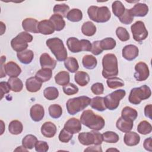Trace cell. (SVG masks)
I'll list each match as a JSON object with an SVG mask.
<instances>
[{"label": "cell", "instance_id": "1", "mask_svg": "<svg viewBox=\"0 0 152 152\" xmlns=\"http://www.w3.org/2000/svg\"><path fill=\"white\" fill-rule=\"evenodd\" d=\"M80 121L86 126L95 131L102 129L105 125L104 119L101 116L96 115L91 110H84L80 116Z\"/></svg>", "mask_w": 152, "mask_h": 152}, {"label": "cell", "instance_id": "2", "mask_svg": "<svg viewBox=\"0 0 152 152\" xmlns=\"http://www.w3.org/2000/svg\"><path fill=\"white\" fill-rule=\"evenodd\" d=\"M102 74L104 78L116 77L118 74V60L115 55L106 54L102 59Z\"/></svg>", "mask_w": 152, "mask_h": 152}, {"label": "cell", "instance_id": "3", "mask_svg": "<svg viewBox=\"0 0 152 152\" xmlns=\"http://www.w3.org/2000/svg\"><path fill=\"white\" fill-rule=\"evenodd\" d=\"M91 100L90 97L85 96L68 99L66 103L68 113L71 115L77 114L86 108L90 104Z\"/></svg>", "mask_w": 152, "mask_h": 152}, {"label": "cell", "instance_id": "4", "mask_svg": "<svg viewBox=\"0 0 152 152\" xmlns=\"http://www.w3.org/2000/svg\"><path fill=\"white\" fill-rule=\"evenodd\" d=\"M46 44L58 61H64L67 58V51L64 43L58 37H53L46 40Z\"/></svg>", "mask_w": 152, "mask_h": 152}, {"label": "cell", "instance_id": "5", "mask_svg": "<svg viewBox=\"0 0 152 152\" xmlns=\"http://www.w3.org/2000/svg\"><path fill=\"white\" fill-rule=\"evenodd\" d=\"M87 14L89 18L96 23L107 22L111 17L110 10L106 6H90L87 10Z\"/></svg>", "mask_w": 152, "mask_h": 152}, {"label": "cell", "instance_id": "6", "mask_svg": "<svg viewBox=\"0 0 152 152\" xmlns=\"http://www.w3.org/2000/svg\"><path fill=\"white\" fill-rule=\"evenodd\" d=\"M151 94L150 88L147 85L131 89L128 100L133 104H139L142 100L148 99Z\"/></svg>", "mask_w": 152, "mask_h": 152}, {"label": "cell", "instance_id": "7", "mask_svg": "<svg viewBox=\"0 0 152 152\" xmlns=\"http://www.w3.org/2000/svg\"><path fill=\"white\" fill-rule=\"evenodd\" d=\"M33 36L27 31L20 33L11 41V46L12 49L17 52H20L26 50L28 43L33 40Z\"/></svg>", "mask_w": 152, "mask_h": 152}, {"label": "cell", "instance_id": "8", "mask_svg": "<svg viewBox=\"0 0 152 152\" xmlns=\"http://www.w3.org/2000/svg\"><path fill=\"white\" fill-rule=\"evenodd\" d=\"M68 49L72 53H78L81 51H91V43L86 39L78 40L76 37H71L66 40Z\"/></svg>", "mask_w": 152, "mask_h": 152}, {"label": "cell", "instance_id": "9", "mask_svg": "<svg viewBox=\"0 0 152 152\" xmlns=\"http://www.w3.org/2000/svg\"><path fill=\"white\" fill-rule=\"evenodd\" d=\"M78 138L80 142L84 145H101L103 141L102 134L95 130L90 132H81L78 134Z\"/></svg>", "mask_w": 152, "mask_h": 152}, {"label": "cell", "instance_id": "10", "mask_svg": "<svg viewBox=\"0 0 152 152\" xmlns=\"http://www.w3.org/2000/svg\"><path fill=\"white\" fill-rule=\"evenodd\" d=\"M126 95L124 90L119 89L113 91L104 97L106 107L109 110H115L119 105V102Z\"/></svg>", "mask_w": 152, "mask_h": 152}, {"label": "cell", "instance_id": "11", "mask_svg": "<svg viewBox=\"0 0 152 152\" xmlns=\"http://www.w3.org/2000/svg\"><path fill=\"white\" fill-rule=\"evenodd\" d=\"M131 30L134 39L138 42L141 43L148 36V31L142 21H137L132 24L131 27Z\"/></svg>", "mask_w": 152, "mask_h": 152}, {"label": "cell", "instance_id": "12", "mask_svg": "<svg viewBox=\"0 0 152 152\" xmlns=\"http://www.w3.org/2000/svg\"><path fill=\"white\" fill-rule=\"evenodd\" d=\"M135 72L134 77L138 81H143L147 80L150 75L148 65L144 62H139L135 66Z\"/></svg>", "mask_w": 152, "mask_h": 152}, {"label": "cell", "instance_id": "13", "mask_svg": "<svg viewBox=\"0 0 152 152\" xmlns=\"http://www.w3.org/2000/svg\"><path fill=\"white\" fill-rule=\"evenodd\" d=\"M122 56L127 61L135 59L139 54L138 48L134 45H128L124 47L122 50Z\"/></svg>", "mask_w": 152, "mask_h": 152}, {"label": "cell", "instance_id": "14", "mask_svg": "<svg viewBox=\"0 0 152 152\" xmlns=\"http://www.w3.org/2000/svg\"><path fill=\"white\" fill-rule=\"evenodd\" d=\"M30 115L34 122L40 121L44 117L45 109L40 104H36L31 106L30 110Z\"/></svg>", "mask_w": 152, "mask_h": 152}, {"label": "cell", "instance_id": "15", "mask_svg": "<svg viewBox=\"0 0 152 152\" xmlns=\"http://www.w3.org/2000/svg\"><path fill=\"white\" fill-rule=\"evenodd\" d=\"M64 128L72 134H77L81 130V123L78 119L72 118L66 122Z\"/></svg>", "mask_w": 152, "mask_h": 152}, {"label": "cell", "instance_id": "16", "mask_svg": "<svg viewBox=\"0 0 152 152\" xmlns=\"http://www.w3.org/2000/svg\"><path fill=\"white\" fill-rule=\"evenodd\" d=\"M37 28L39 33L44 35L52 34L55 30L52 23L49 20H43L39 22Z\"/></svg>", "mask_w": 152, "mask_h": 152}, {"label": "cell", "instance_id": "17", "mask_svg": "<svg viewBox=\"0 0 152 152\" xmlns=\"http://www.w3.org/2000/svg\"><path fill=\"white\" fill-rule=\"evenodd\" d=\"M38 24L39 22L35 18H26L22 21V27L23 29L27 32L38 33Z\"/></svg>", "mask_w": 152, "mask_h": 152}, {"label": "cell", "instance_id": "18", "mask_svg": "<svg viewBox=\"0 0 152 152\" xmlns=\"http://www.w3.org/2000/svg\"><path fill=\"white\" fill-rule=\"evenodd\" d=\"M129 12L133 17H144L148 12L147 5L143 3H137L132 8L129 9Z\"/></svg>", "mask_w": 152, "mask_h": 152}, {"label": "cell", "instance_id": "19", "mask_svg": "<svg viewBox=\"0 0 152 152\" xmlns=\"http://www.w3.org/2000/svg\"><path fill=\"white\" fill-rule=\"evenodd\" d=\"M57 131L56 125L52 122H46L41 126L42 134L47 138H52Z\"/></svg>", "mask_w": 152, "mask_h": 152}, {"label": "cell", "instance_id": "20", "mask_svg": "<svg viewBox=\"0 0 152 152\" xmlns=\"http://www.w3.org/2000/svg\"><path fill=\"white\" fill-rule=\"evenodd\" d=\"M40 64L42 68L53 69L56 65V61L51 58L47 53H43L40 57Z\"/></svg>", "mask_w": 152, "mask_h": 152}, {"label": "cell", "instance_id": "21", "mask_svg": "<svg viewBox=\"0 0 152 152\" xmlns=\"http://www.w3.org/2000/svg\"><path fill=\"white\" fill-rule=\"evenodd\" d=\"M5 72L10 77H17L21 72V68L14 62L10 61L5 65Z\"/></svg>", "mask_w": 152, "mask_h": 152}, {"label": "cell", "instance_id": "22", "mask_svg": "<svg viewBox=\"0 0 152 152\" xmlns=\"http://www.w3.org/2000/svg\"><path fill=\"white\" fill-rule=\"evenodd\" d=\"M42 82L38 80L36 77H31L27 79L26 87L29 92L35 93L38 91L42 87Z\"/></svg>", "mask_w": 152, "mask_h": 152}, {"label": "cell", "instance_id": "23", "mask_svg": "<svg viewBox=\"0 0 152 152\" xmlns=\"http://www.w3.org/2000/svg\"><path fill=\"white\" fill-rule=\"evenodd\" d=\"M140 141V135L135 132H127L124 137V142L128 146H135Z\"/></svg>", "mask_w": 152, "mask_h": 152}, {"label": "cell", "instance_id": "24", "mask_svg": "<svg viewBox=\"0 0 152 152\" xmlns=\"http://www.w3.org/2000/svg\"><path fill=\"white\" fill-rule=\"evenodd\" d=\"M116 128L123 132L130 131L134 126V122L128 121L122 117H119L116 123Z\"/></svg>", "mask_w": 152, "mask_h": 152}, {"label": "cell", "instance_id": "25", "mask_svg": "<svg viewBox=\"0 0 152 152\" xmlns=\"http://www.w3.org/2000/svg\"><path fill=\"white\" fill-rule=\"evenodd\" d=\"M17 56L21 63L28 64L33 59L34 53L31 50H25L20 52H17Z\"/></svg>", "mask_w": 152, "mask_h": 152}, {"label": "cell", "instance_id": "26", "mask_svg": "<svg viewBox=\"0 0 152 152\" xmlns=\"http://www.w3.org/2000/svg\"><path fill=\"white\" fill-rule=\"evenodd\" d=\"M75 81L81 87L86 86L90 81L89 75L84 71H80L76 72L74 75Z\"/></svg>", "mask_w": 152, "mask_h": 152}, {"label": "cell", "instance_id": "27", "mask_svg": "<svg viewBox=\"0 0 152 152\" xmlns=\"http://www.w3.org/2000/svg\"><path fill=\"white\" fill-rule=\"evenodd\" d=\"M137 111L129 106H125L121 112V117L128 121L134 122L137 118Z\"/></svg>", "mask_w": 152, "mask_h": 152}, {"label": "cell", "instance_id": "28", "mask_svg": "<svg viewBox=\"0 0 152 152\" xmlns=\"http://www.w3.org/2000/svg\"><path fill=\"white\" fill-rule=\"evenodd\" d=\"M49 20L52 23L56 31H59L64 28L65 22L62 16L58 14H53L50 17Z\"/></svg>", "mask_w": 152, "mask_h": 152}, {"label": "cell", "instance_id": "29", "mask_svg": "<svg viewBox=\"0 0 152 152\" xmlns=\"http://www.w3.org/2000/svg\"><path fill=\"white\" fill-rule=\"evenodd\" d=\"M90 104L93 109L100 112H103L106 109L104 102V97H103L96 96L93 97L91 100Z\"/></svg>", "mask_w": 152, "mask_h": 152}, {"label": "cell", "instance_id": "30", "mask_svg": "<svg viewBox=\"0 0 152 152\" xmlns=\"http://www.w3.org/2000/svg\"><path fill=\"white\" fill-rule=\"evenodd\" d=\"M83 66L88 69H93L97 66V59L93 55H86L84 56L82 59Z\"/></svg>", "mask_w": 152, "mask_h": 152}, {"label": "cell", "instance_id": "31", "mask_svg": "<svg viewBox=\"0 0 152 152\" xmlns=\"http://www.w3.org/2000/svg\"><path fill=\"white\" fill-rule=\"evenodd\" d=\"M64 65L66 69L71 73L76 72L79 68L78 61L74 57L67 58L64 61Z\"/></svg>", "mask_w": 152, "mask_h": 152}, {"label": "cell", "instance_id": "32", "mask_svg": "<svg viewBox=\"0 0 152 152\" xmlns=\"http://www.w3.org/2000/svg\"><path fill=\"white\" fill-rule=\"evenodd\" d=\"M52 70L48 68H42L39 69L35 75V77L42 83L49 81L52 78Z\"/></svg>", "mask_w": 152, "mask_h": 152}, {"label": "cell", "instance_id": "33", "mask_svg": "<svg viewBox=\"0 0 152 152\" xmlns=\"http://www.w3.org/2000/svg\"><path fill=\"white\" fill-rule=\"evenodd\" d=\"M69 74L68 72L65 71H62L59 72L55 76V83L60 86H65L69 83Z\"/></svg>", "mask_w": 152, "mask_h": 152}, {"label": "cell", "instance_id": "34", "mask_svg": "<svg viewBox=\"0 0 152 152\" xmlns=\"http://www.w3.org/2000/svg\"><path fill=\"white\" fill-rule=\"evenodd\" d=\"M8 83L10 87L11 90L14 92H20L23 89V82L17 77H10L8 80Z\"/></svg>", "mask_w": 152, "mask_h": 152}, {"label": "cell", "instance_id": "35", "mask_svg": "<svg viewBox=\"0 0 152 152\" xmlns=\"http://www.w3.org/2000/svg\"><path fill=\"white\" fill-rule=\"evenodd\" d=\"M83 34L86 36H92L96 32V27L91 21H86L83 23L81 27Z\"/></svg>", "mask_w": 152, "mask_h": 152}, {"label": "cell", "instance_id": "36", "mask_svg": "<svg viewBox=\"0 0 152 152\" xmlns=\"http://www.w3.org/2000/svg\"><path fill=\"white\" fill-rule=\"evenodd\" d=\"M23 129L22 123L18 120L12 121L8 125V130L11 134L18 135L21 134Z\"/></svg>", "mask_w": 152, "mask_h": 152}, {"label": "cell", "instance_id": "37", "mask_svg": "<svg viewBox=\"0 0 152 152\" xmlns=\"http://www.w3.org/2000/svg\"><path fill=\"white\" fill-rule=\"evenodd\" d=\"M66 17L71 22H78L83 18V13L80 10L73 8L69 11Z\"/></svg>", "mask_w": 152, "mask_h": 152}, {"label": "cell", "instance_id": "38", "mask_svg": "<svg viewBox=\"0 0 152 152\" xmlns=\"http://www.w3.org/2000/svg\"><path fill=\"white\" fill-rule=\"evenodd\" d=\"M37 138L32 134L26 135L22 140V145L27 149H32L35 147Z\"/></svg>", "mask_w": 152, "mask_h": 152}, {"label": "cell", "instance_id": "39", "mask_svg": "<svg viewBox=\"0 0 152 152\" xmlns=\"http://www.w3.org/2000/svg\"><path fill=\"white\" fill-rule=\"evenodd\" d=\"M43 95L46 99L49 100H53L58 98L59 91L55 87H48L44 90Z\"/></svg>", "mask_w": 152, "mask_h": 152}, {"label": "cell", "instance_id": "40", "mask_svg": "<svg viewBox=\"0 0 152 152\" xmlns=\"http://www.w3.org/2000/svg\"><path fill=\"white\" fill-rule=\"evenodd\" d=\"M112 12L116 17H120L125 11L126 8H125L123 4L120 1H115L112 3Z\"/></svg>", "mask_w": 152, "mask_h": 152}, {"label": "cell", "instance_id": "41", "mask_svg": "<svg viewBox=\"0 0 152 152\" xmlns=\"http://www.w3.org/2000/svg\"><path fill=\"white\" fill-rule=\"evenodd\" d=\"M69 10V7L65 4H56L53 7V12L62 16L63 18L66 17Z\"/></svg>", "mask_w": 152, "mask_h": 152}, {"label": "cell", "instance_id": "42", "mask_svg": "<svg viewBox=\"0 0 152 152\" xmlns=\"http://www.w3.org/2000/svg\"><path fill=\"white\" fill-rule=\"evenodd\" d=\"M48 110L50 117L54 119L60 118L62 114V109L61 106L58 104H51L49 107Z\"/></svg>", "mask_w": 152, "mask_h": 152}, {"label": "cell", "instance_id": "43", "mask_svg": "<svg viewBox=\"0 0 152 152\" xmlns=\"http://www.w3.org/2000/svg\"><path fill=\"white\" fill-rule=\"evenodd\" d=\"M152 131L151 125L147 121H142L139 123L137 126V131L142 135L150 134Z\"/></svg>", "mask_w": 152, "mask_h": 152}, {"label": "cell", "instance_id": "44", "mask_svg": "<svg viewBox=\"0 0 152 152\" xmlns=\"http://www.w3.org/2000/svg\"><path fill=\"white\" fill-rule=\"evenodd\" d=\"M103 140L107 143H116L119 139V135L113 131H106L102 134Z\"/></svg>", "mask_w": 152, "mask_h": 152}, {"label": "cell", "instance_id": "45", "mask_svg": "<svg viewBox=\"0 0 152 152\" xmlns=\"http://www.w3.org/2000/svg\"><path fill=\"white\" fill-rule=\"evenodd\" d=\"M106 83L108 87L112 89L117 88L118 87H121L124 86V81L121 78H119L116 77L107 78Z\"/></svg>", "mask_w": 152, "mask_h": 152}, {"label": "cell", "instance_id": "46", "mask_svg": "<svg viewBox=\"0 0 152 152\" xmlns=\"http://www.w3.org/2000/svg\"><path fill=\"white\" fill-rule=\"evenodd\" d=\"M116 45V40L112 37H106L100 41V46L103 50L113 49L115 48Z\"/></svg>", "mask_w": 152, "mask_h": 152}, {"label": "cell", "instance_id": "47", "mask_svg": "<svg viewBox=\"0 0 152 152\" xmlns=\"http://www.w3.org/2000/svg\"><path fill=\"white\" fill-rule=\"evenodd\" d=\"M116 34L122 42H125L129 39L130 36L126 29L122 27H118L116 30Z\"/></svg>", "mask_w": 152, "mask_h": 152}, {"label": "cell", "instance_id": "48", "mask_svg": "<svg viewBox=\"0 0 152 152\" xmlns=\"http://www.w3.org/2000/svg\"><path fill=\"white\" fill-rule=\"evenodd\" d=\"M62 89H63L64 93L68 96H71V95L77 94L79 90L77 86L71 83H69L68 84L64 86Z\"/></svg>", "mask_w": 152, "mask_h": 152}, {"label": "cell", "instance_id": "49", "mask_svg": "<svg viewBox=\"0 0 152 152\" xmlns=\"http://www.w3.org/2000/svg\"><path fill=\"white\" fill-rule=\"evenodd\" d=\"M73 134L65 129L64 128L60 131L58 138L62 142H68L72 138Z\"/></svg>", "mask_w": 152, "mask_h": 152}, {"label": "cell", "instance_id": "50", "mask_svg": "<svg viewBox=\"0 0 152 152\" xmlns=\"http://www.w3.org/2000/svg\"><path fill=\"white\" fill-rule=\"evenodd\" d=\"M118 18L122 23L126 25L131 24L134 20V17L131 14L128 9H126L124 14Z\"/></svg>", "mask_w": 152, "mask_h": 152}, {"label": "cell", "instance_id": "51", "mask_svg": "<svg viewBox=\"0 0 152 152\" xmlns=\"http://www.w3.org/2000/svg\"><path fill=\"white\" fill-rule=\"evenodd\" d=\"M91 52L94 55H99V54L102 53L103 50L101 48L100 46V41L96 40L94 41L91 44Z\"/></svg>", "mask_w": 152, "mask_h": 152}, {"label": "cell", "instance_id": "52", "mask_svg": "<svg viewBox=\"0 0 152 152\" xmlns=\"http://www.w3.org/2000/svg\"><path fill=\"white\" fill-rule=\"evenodd\" d=\"M91 90L96 95L102 94L104 91L103 84L101 83H96L91 86Z\"/></svg>", "mask_w": 152, "mask_h": 152}, {"label": "cell", "instance_id": "53", "mask_svg": "<svg viewBox=\"0 0 152 152\" xmlns=\"http://www.w3.org/2000/svg\"><path fill=\"white\" fill-rule=\"evenodd\" d=\"M34 147L36 151L37 152H46L49 150L48 143L43 141H37Z\"/></svg>", "mask_w": 152, "mask_h": 152}, {"label": "cell", "instance_id": "54", "mask_svg": "<svg viewBox=\"0 0 152 152\" xmlns=\"http://www.w3.org/2000/svg\"><path fill=\"white\" fill-rule=\"evenodd\" d=\"M0 88H1V99H2L5 94H7L10 92L11 88L8 82L7 83L5 81H1L0 83Z\"/></svg>", "mask_w": 152, "mask_h": 152}, {"label": "cell", "instance_id": "55", "mask_svg": "<svg viewBox=\"0 0 152 152\" xmlns=\"http://www.w3.org/2000/svg\"><path fill=\"white\" fill-rule=\"evenodd\" d=\"M6 60L5 56H2L1 58V78H3L6 76V73L5 72L4 67H5V62Z\"/></svg>", "mask_w": 152, "mask_h": 152}, {"label": "cell", "instance_id": "56", "mask_svg": "<svg viewBox=\"0 0 152 152\" xmlns=\"http://www.w3.org/2000/svg\"><path fill=\"white\" fill-rule=\"evenodd\" d=\"M143 147L144 148L148 151H152V146H151V137H149L148 138H146L143 143Z\"/></svg>", "mask_w": 152, "mask_h": 152}, {"label": "cell", "instance_id": "57", "mask_svg": "<svg viewBox=\"0 0 152 152\" xmlns=\"http://www.w3.org/2000/svg\"><path fill=\"white\" fill-rule=\"evenodd\" d=\"M151 109H152V106L151 104H147L144 107V115L146 117L148 118L149 119H151Z\"/></svg>", "mask_w": 152, "mask_h": 152}, {"label": "cell", "instance_id": "58", "mask_svg": "<svg viewBox=\"0 0 152 152\" xmlns=\"http://www.w3.org/2000/svg\"><path fill=\"white\" fill-rule=\"evenodd\" d=\"M85 151H102V147L100 145H94L93 146H90L88 147L87 148L84 150Z\"/></svg>", "mask_w": 152, "mask_h": 152}, {"label": "cell", "instance_id": "59", "mask_svg": "<svg viewBox=\"0 0 152 152\" xmlns=\"http://www.w3.org/2000/svg\"><path fill=\"white\" fill-rule=\"evenodd\" d=\"M0 24H1V35H2L4 33V32L5 31L6 27H5V25L3 23V22L1 21Z\"/></svg>", "mask_w": 152, "mask_h": 152}, {"label": "cell", "instance_id": "60", "mask_svg": "<svg viewBox=\"0 0 152 152\" xmlns=\"http://www.w3.org/2000/svg\"><path fill=\"white\" fill-rule=\"evenodd\" d=\"M22 147H23V146L18 147L14 151H27V148H23V149H21Z\"/></svg>", "mask_w": 152, "mask_h": 152}, {"label": "cell", "instance_id": "61", "mask_svg": "<svg viewBox=\"0 0 152 152\" xmlns=\"http://www.w3.org/2000/svg\"><path fill=\"white\" fill-rule=\"evenodd\" d=\"M1 126H2V131H1V135H2L4 132V128L3 127V125H4V122L2 121H1Z\"/></svg>", "mask_w": 152, "mask_h": 152}, {"label": "cell", "instance_id": "62", "mask_svg": "<svg viewBox=\"0 0 152 152\" xmlns=\"http://www.w3.org/2000/svg\"><path fill=\"white\" fill-rule=\"evenodd\" d=\"M118 151L119 150L116 149V148H109L106 150V151Z\"/></svg>", "mask_w": 152, "mask_h": 152}]
</instances>
